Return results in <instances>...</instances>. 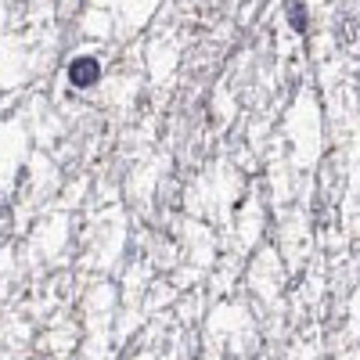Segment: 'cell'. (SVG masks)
Here are the masks:
<instances>
[{
  "label": "cell",
  "mask_w": 360,
  "mask_h": 360,
  "mask_svg": "<svg viewBox=\"0 0 360 360\" xmlns=\"http://www.w3.org/2000/svg\"><path fill=\"white\" fill-rule=\"evenodd\" d=\"M101 79V65L94 62V58H76V62L69 65V83L79 86V90H90Z\"/></svg>",
  "instance_id": "cell-1"
}]
</instances>
